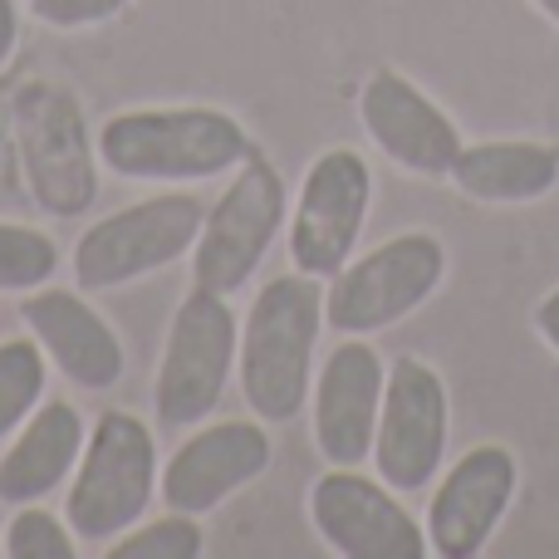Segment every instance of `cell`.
<instances>
[{
    "label": "cell",
    "instance_id": "obj_1",
    "mask_svg": "<svg viewBox=\"0 0 559 559\" xmlns=\"http://www.w3.org/2000/svg\"><path fill=\"white\" fill-rule=\"evenodd\" d=\"M324 329V289L314 275H275L241 324L236 378L261 423H295L314 388V344Z\"/></svg>",
    "mask_w": 559,
    "mask_h": 559
},
{
    "label": "cell",
    "instance_id": "obj_2",
    "mask_svg": "<svg viewBox=\"0 0 559 559\" xmlns=\"http://www.w3.org/2000/svg\"><path fill=\"white\" fill-rule=\"evenodd\" d=\"M251 153L246 128L206 104L128 108L98 128V163L133 182H202L241 167Z\"/></svg>",
    "mask_w": 559,
    "mask_h": 559
},
{
    "label": "cell",
    "instance_id": "obj_3",
    "mask_svg": "<svg viewBox=\"0 0 559 559\" xmlns=\"http://www.w3.org/2000/svg\"><path fill=\"white\" fill-rule=\"evenodd\" d=\"M10 128L25 187L49 216H84L98 202V138L84 104L59 79H25L10 98Z\"/></svg>",
    "mask_w": 559,
    "mask_h": 559
},
{
    "label": "cell",
    "instance_id": "obj_4",
    "mask_svg": "<svg viewBox=\"0 0 559 559\" xmlns=\"http://www.w3.org/2000/svg\"><path fill=\"white\" fill-rule=\"evenodd\" d=\"M163 481L153 427L133 413H104L88 427L84 456L64 496V521L84 545H108L147 515Z\"/></svg>",
    "mask_w": 559,
    "mask_h": 559
},
{
    "label": "cell",
    "instance_id": "obj_5",
    "mask_svg": "<svg viewBox=\"0 0 559 559\" xmlns=\"http://www.w3.org/2000/svg\"><path fill=\"white\" fill-rule=\"evenodd\" d=\"M241 354V319L231 314V295L192 285L167 324V344L153 378V413L163 427H197L216 413Z\"/></svg>",
    "mask_w": 559,
    "mask_h": 559
},
{
    "label": "cell",
    "instance_id": "obj_6",
    "mask_svg": "<svg viewBox=\"0 0 559 559\" xmlns=\"http://www.w3.org/2000/svg\"><path fill=\"white\" fill-rule=\"evenodd\" d=\"M206 206L192 192H157L94 222L74 246L79 289H118L182 261L197 246Z\"/></svg>",
    "mask_w": 559,
    "mask_h": 559
},
{
    "label": "cell",
    "instance_id": "obj_7",
    "mask_svg": "<svg viewBox=\"0 0 559 559\" xmlns=\"http://www.w3.org/2000/svg\"><path fill=\"white\" fill-rule=\"evenodd\" d=\"M285 222H289L285 182H280L275 163L251 153L236 167L231 187L206 206L202 236L192 246V280L202 289H216V295H236L246 280L261 271V261L271 255Z\"/></svg>",
    "mask_w": 559,
    "mask_h": 559
},
{
    "label": "cell",
    "instance_id": "obj_8",
    "mask_svg": "<svg viewBox=\"0 0 559 559\" xmlns=\"http://www.w3.org/2000/svg\"><path fill=\"white\" fill-rule=\"evenodd\" d=\"M447 275V246L427 231H407L348 261L324 295V324L334 334H378L437 295Z\"/></svg>",
    "mask_w": 559,
    "mask_h": 559
},
{
    "label": "cell",
    "instance_id": "obj_9",
    "mask_svg": "<svg viewBox=\"0 0 559 559\" xmlns=\"http://www.w3.org/2000/svg\"><path fill=\"white\" fill-rule=\"evenodd\" d=\"M373 206V173L354 147H329L309 163L305 187L289 212V261L314 280H334L354 261Z\"/></svg>",
    "mask_w": 559,
    "mask_h": 559
},
{
    "label": "cell",
    "instance_id": "obj_10",
    "mask_svg": "<svg viewBox=\"0 0 559 559\" xmlns=\"http://www.w3.org/2000/svg\"><path fill=\"white\" fill-rule=\"evenodd\" d=\"M447 456V383L432 364L403 354L388 368L383 413L373 432L378 481L393 491H423Z\"/></svg>",
    "mask_w": 559,
    "mask_h": 559
},
{
    "label": "cell",
    "instance_id": "obj_11",
    "mask_svg": "<svg viewBox=\"0 0 559 559\" xmlns=\"http://www.w3.org/2000/svg\"><path fill=\"white\" fill-rule=\"evenodd\" d=\"M309 521L319 540L344 559H423L427 525L407 515L388 481H368L358 466H329L309 486Z\"/></svg>",
    "mask_w": 559,
    "mask_h": 559
},
{
    "label": "cell",
    "instance_id": "obj_12",
    "mask_svg": "<svg viewBox=\"0 0 559 559\" xmlns=\"http://www.w3.org/2000/svg\"><path fill=\"white\" fill-rule=\"evenodd\" d=\"M271 432L255 417H231V423L197 427L163 466L157 496L167 501V511L182 515H206L216 506H226L236 491H246L251 481H261L271 472Z\"/></svg>",
    "mask_w": 559,
    "mask_h": 559
},
{
    "label": "cell",
    "instance_id": "obj_13",
    "mask_svg": "<svg viewBox=\"0 0 559 559\" xmlns=\"http://www.w3.org/2000/svg\"><path fill=\"white\" fill-rule=\"evenodd\" d=\"M515 481V456L496 442L456 456L427 506V550L442 559H476L511 511Z\"/></svg>",
    "mask_w": 559,
    "mask_h": 559
},
{
    "label": "cell",
    "instance_id": "obj_14",
    "mask_svg": "<svg viewBox=\"0 0 559 559\" xmlns=\"http://www.w3.org/2000/svg\"><path fill=\"white\" fill-rule=\"evenodd\" d=\"M388 368L364 334H344L314 373V447L329 466H358L373 456L378 413H383Z\"/></svg>",
    "mask_w": 559,
    "mask_h": 559
},
{
    "label": "cell",
    "instance_id": "obj_15",
    "mask_svg": "<svg viewBox=\"0 0 559 559\" xmlns=\"http://www.w3.org/2000/svg\"><path fill=\"white\" fill-rule=\"evenodd\" d=\"M358 118H364L368 138L393 157L397 167L417 177H447L462 153V133L456 123L397 69H378L368 74L364 94H358Z\"/></svg>",
    "mask_w": 559,
    "mask_h": 559
},
{
    "label": "cell",
    "instance_id": "obj_16",
    "mask_svg": "<svg viewBox=\"0 0 559 559\" xmlns=\"http://www.w3.org/2000/svg\"><path fill=\"white\" fill-rule=\"evenodd\" d=\"M20 319H25L29 338L45 348V358L74 388L104 393V388H114L123 378V368H128L123 338H118V329L84 295L39 285V289H29V299H20Z\"/></svg>",
    "mask_w": 559,
    "mask_h": 559
},
{
    "label": "cell",
    "instance_id": "obj_17",
    "mask_svg": "<svg viewBox=\"0 0 559 559\" xmlns=\"http://www.w3.org/2000/svg\"><path fill=\"white\" fill-rule=\"evenodd\" d=\"M88 427L74 403H39L35 413L20 423V437L0 456V501L29 506L64 486L74 476L79 456H84Z\"/></svg>",
    "mask_w": 559,
    "mask_h": 559
},
{
    "label": "cell",
    "instance_id": "obj_18",
    "mask_svg": "<svg viewBox=\"0 0 559 559\" xmlns=\"http://www.w3.org/2000/svg\"><path fill=\"white\" fill-rule=\"evenodd\" d=\"M452 187L472 202L515 206V202H540L559 182V147L540 138H506V143H472L456 153Z\"/></svg>",
    "mask_w": 559,
    "mask_h": 559
},
{
    "label": "cell",
    "instance_id": "obj_19",
    "mask_svg": "<svg viewBox=\"0 0 559 559\" xmlns=\"http://www.w3.org/2000/svg\"><path fill=\"white\" fill-rule=\"evenodd\" d=\"M49 383V358L35 338H5L0 344V437H10L39 407Z\"/></svg>",
    "mask_w": 559,
    "mask_h": 559
},
{
    "label": "cell",
    "instance_id": "obj_20",
    "mask_svg": "<svg viewBox=\"0 0 559 559\" xmlns=\"http://www.w3.org/2000/svg\"><path fill=\"white\" fill-rule=\"evenodd\" d=\"M206 550L202 525L197 515H163V521H138L128 535L108 540V555L114 559H197Z\"/></svg>",
    "mask_w": 559,
    "mask_h": 559
},
{
    "label": "cell",
    "instance_id": "obj_21",
    "mask_svg": "<svg viewBox=\"0 0 559 559\" xmlns=\"http://www.w3.org/2000/svg\"><path fill=\"white\" fill-rule=\"evenodd\" d=\"M59 271V246L35 226L0 222V289H39Z\"/></svg>",
    "mask_w": 559,
    "mask_h": 559
},
{
    "label": "cell",
    "instance_id": "obj_22",
    "mask_svg": "<svg viewBox=\"0 0 559 559\" xmlns=\"http://www.w3.org/2000/svg\"><path fill=\"white\" fill-rule=\"evenodd\" d=\"M5 555L10 559H74L79 535L69 531V521H59L55 511H45L39 501L20 506L5 525Z\"/></svg>",
    "mask_w": 559,
    "mask_h": 559
},
{
    "label": "cell",
    "instance_id": "obj_23",
    "mask_svg": "<svg viewBox=\"0 0 559 559\" xmlns=\"http://www.w3.org/2000/svg\"><path fill=\"white\" fill-rule=\"evenodd\" d=\"M133 0H29L35 20H45L49 29H88L104 20L123 15Z\"/></svg>",
    "mask_w": 559,
    "mask_h": 559
},
{
    "label": "cell",
    "instance_id": "obj_24",
    "mask_svg": "<svg viewBox=\"0 0 559 559\" xmlns=\"http://www.w3.org/2000/svg\"><path fill=\"white\" fill-rule=\"evenodd\" d=\"M535 329H540L545 344H550L555 354H559V285L540 299V309H535Z\"/></svg>",
    "mask_w": 559,
    "mask_h": 559
},
{
    "label": "cell",
    "instance_id": "obj_25",
    "mask_svg": "<svg viewBox=\"0 0 559 559\" xmlns=\"http://www.w3.org/2000/svg\"><path fill=\"white\" fill-rule=\"evenodd\" d=\"M15 39H20V15H15V0H0V64L15 55Z\"/></svg>",
    "mask_w": 559,
    "mask_h": 559
},
{
    "label": "cell",
    "instance_id": "obj_26",
    "mask_svg": "<svg viewBox=\"0 0 559 559\" xmlns=\"http://www.w3.org/2000/svg\"><path fill=\"white\" fill-rule=\"evenodd\" d=\"M535 5H540V10H545V15H550V20H555V25H559V0H535Z\"/></svg>",
    "mask_w": 559,
    "mask_h": 559
},
{
    "label": "cell",
    "instance_id": "obj_27",
    "mask_svg": "<svg viewBox=\"0 0 559 559\" xmlns=\"http://www.w3.org/2000/svg\"><path fill=\"white\" fill-rule=\"evenodd\" d=\"M0 555H5V545H0Z\"/></svg>",
    "mask_w": 559,
    "mask_h": 559
}]
</instances>
